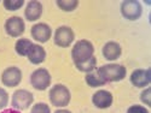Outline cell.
Listing matches in <instances>:
<instances>
[{
    "label": "cell",
    "instance_id": "obj_11",
    "mask_svg": "<svg viewBox=\"0 0 151 113\" xmlns=\"http://www.w3.org/2000/svg\"><path fill=\"white\" fill-rule=\"evenodd\" d=\"M30 34L33 39L40 43L47 42L52 36V29L46 23H36L32 27Z\"/></svg>",
    "mask_w": 151,
    "mask_h": 113
},
{
    "label": "cell",
    "instance_id": "obj_23",
    "mask_svg": "<svg viewBox=\"0 0 151 113\" xmlns=\"http://www.w3.org/2000/svg\"><path fill=\"white\" fill-rule=\"evenodd\" d=\"M9 104V94L4 88L0 87V109H4Z\"/></svg>",
    "mask_w": 151,
    "mask_h": 113
},
{
    "label": "cell",
    "instance_id": "obj_7",
    "mask_svg": "<svg viewBox=\"0 0 151 113\" xmlns=\"http://www.w3.org/2000/svg\"><path fill=\"white\" fill-rule=\"evenodd\" d=\"M74 39H75V34L70 27L62 26V27H58L55 31L53 41H55V45L58 47L67 48L71 46V43L74 42Z\"/></svg>",
    "mask_w": 151,
    "mask_h": 113
},
{
    "label": "cell",
    "instance_id": "obj_25",
    "mask_svg": "<svg viewBox=\"0 0 151 113\" xmlns=\"http://www.w3.org/2000/svg\"><path fill=\"white\" fill-rule=\"evenodd\" d=\"M1 113H21V112L17 111V109H15V108H6V109H4Z\"/></svg>",
    "mask_w": 151,
    "mask_h": 113
},
{
    "label": "cell",
    "instance_id": "obj_21",
    "mask_svg": "<svg viewBox=\"0 0 151 113\" xmlns=\"http://www.w3.org/2000/svg\"><path fill=\"white\" fill-rule=\"evenodd\" d=\"M30 113H51V108H50L48 105L44 102H39V104H35L32 107Z\"/></svg>",
    "mask_w": 151,
    "mask_h": 113
},
{
    "label": "cell",
    "instance_id": "obj_18",
    "mask_svg": "<svg viewBox=\"0 0 151 113\" xmlns=\"http://www.w3.org/2000/svg\"><path fill=\"white\" fill-rule=\"evenodd\" d=\"M57 6L65 12H71L74 10H76L79 6L78 0H57Z\"/></svg>",
    "mask_w": 151,
    "mask_h": 113
},
{
    "label": "cell",
    "instance_id": "obj_14",
    "mask_svg": "<svg viewBox=\"0 0 151 113\" xmlns=\"http://www.w3.org/2000/svg\"><path fill=\"white\" fill-rule=\"evenodd\" d=\"M102 53L106 60L114 61V60H117L122 54V48L120 43H117L116 41H109L103 46Z\"/></svg>",
    "mask_w": 151,
    "mask_h": 113
},
{
    "label": "cell",
    "instance_id": "obj_15",
    "mask_svg": "<svg viewBox=\"0 0 151 113\" xmlns=\"http://www.w3.org/2000/svg\"><path fill=\"white\" fill-rule=\"evenodd\" d=\"M27 58L28 60L34 65H39L41 63L45 61L46 59V51L45 48L40 45H36V43H33V46L30 47L29 52L27 54Z\"/></svg>",
    "mask_w": 151,
    "mask_h": 113
},
{
    "label": "cell",
    "instance_id": "obj_26",
    "mask_svg": "<svg viewBox=\"0 0 151 113\" xmlns=\"http://www.w3.org/2000/svg\"><path fill=\"white\" fill-rule=\"evenodd\" d=\"M55 113H71L69 109H64V108H59V109H57Z\"/></svg>",
    "mask_w": 151,
    "mask_h": 113
},
{
    "label": "cell",
    "instance_id": "obj_1",
    "mask_svg": "<svg viewBox=\"0 0 151 113\" xmlns=\"http://www.w3.org/2000/svg\"><path fill=\"white\" fill-rule=\"evenodd\" d=\"M94 54V46L88 40H79L75 42L71 49V59L74 65L90 60Z\"/></svg>",
    "mask_w": 151,
    "mask_h": 113
},
{
    "label": "cell",
    "instance_id": "obj_17",
    "mask_svg": "<svg viewBox=\"0 0 151 113\" xmlns=\"http://www.w3.org/2000/svg\"><path fill=\"white\" fill-rule=\"evenodd\" d=\"M85 81H86L87 85L91 87V88H98V87H102V85L106 84V83L102 80V77L99 76L97 69H94L93 71H91V72L87 73L86 77H85Z\"/></svg>",
    "mask_w": 151,
    "mask_h": 113
},
{
    "label": "cell",
    "instance_id": "obj_13",
    "mask_svg": "<svg viewBox=\"0 0 151 113\" xmlns=\"http://www.w3.org/2000/svg\"><path fill=\"white\" fill-rule=\"evenodd\" d=\"M42 15V4L37 0H32L29 1L24 10V17L29 22L37 21Z\"/></svg>",
    "mask_w": 151,
    "mask_h": 113
},
{
    "label": "cell",
    "instance_id": "obj_8",
    "mask_svg": "<svg viewBox=\"0 0 151 113\" xmlns=\"http://www.w3.org/2000/svg\"><path fill=\"white\" fill-rule=\"evenodd\" d=\"M5 31L9 36L11 37H19L23 35L24 30H26V23H24L22 17L14 16L6 19L5 22Z\"/></svg>",
    "mask_w": 151,
    "mask_h": 113
},
{
    "label": "cell",
    "instance_id": "obj_10",
    "mask_svg": "<svg viewBox=\"0 0 151 113\" xmlns=\"http://www.w3.org/2000/svg\"><path fill=\"white\" fill-rule=\"evenodd\" d=\"M131 83L135 88H146L151 83V70L150 69H137L129 77Z\"/></svg>",
    "mask_w": 151,
    "mask_h": 113
},
{
    "label": "cell",
    "instance_id": "obj_12",
    "mask_svg": "<svg viewBox=\"0 0 151 113\" xmlns=\"http://www.w3.org/2000/svg\"><path fill=\"white\" fill-rule=\"evenodd\" d=\"M112 101H114V96L109 90H104L100 89L98 92H96L92 96V102L97 108L100 109H105L109 108L112 105Z\"/></svg>",
    "mask_w": 151,
    "mask_h": 113
},
{
    "label": "cell",
    "instance_id": "obj_6",
    "mask_svg": "<svg viewBox=\"0 0 151 113\" xmlns=\"http://www.w3.org/2000/svg\"><path fill=\"white\" fill-rule=\"evenodd\" d=\"M34 101V95L26 89H17L14 95H12V100H11V105L17 111H23L27 109L32 106Z\"/></svg>",
    "mask_w": 151,
    "mask_h": 113
},
{
    "label": "cell",
    "instance_id": "obj_16",
    "mask_svg": "<svg viewBox=\"0 0 151 113\" xmlns=\"http://www.w3.org/2000/svg\"><path fill=\"white\" fill-rule=\"evenodd\" d=\"M33 46V42L29 40V39H26V37H21L16 41V45H15V51L18 55L21 57H27L28 52L30 47Z\"/></svg>",
    "mask_w": 151,
    "mask_h": 113
},
{
    "label": "cell",
    "instance_id": "obj_4",
    "mask_svg": "<svg viewBox=\"0 0 151 113\" xmlns=\"http://www.w3.org/2000/svg\"><path fill=\"white\" fill-rule=\"evenodd\" d=\"M120 11H121V15L123 18H126L127 21L134 22L142 17L143 7L138 0H124L121 4Z\"/></svg>",
    "mask_w": 151,
    "mask_h": 113
},
{
    "label": "cell",
    "instance_id": "obj_19",
    "mask_svg": "<svg viewBox=\"0 0 151 113\" xmlns=\"http://www.w3.org/2000/svg\"><path fill=\"white\" fill-rule=\"evenodd\" d=\"M75 68H76L79 71H81V72L88 73V72L93 71V70L97 68V59H96V57L93 55L90 60H87V61H85V63H81V64L75 65Z\"/></svg>",
    "mask_w": 151,
    "mask_h": 113
},
{
    "label": "cell",
    "instance_id": "obj_22",
    "mask_svg": "<svg viewBox=\"0 0 151 113\" xmlns=\"http://www.w3.org/2000/svg\"><path fill=\"white\" fill-rule=\"evenodd\" d=\"M150 96H151V88L146 87L145 89L142 92V94H140L142 102L145 104V105H147V106H151V99H150Z\"/></svg>",
    "mask_w": 151,
    "mask_h": 113
},
{
    "label": "cell",
    "instance_id": "obj_9",
    "mask_svg": "<svg viewBox=\"0 0 151 113\" xmlns=\"http://www.w3.org/2000/svg\"><path fill=\"white\" fill-rule=\"evenodd\" d=\"M22 81V71L17 66L6 68L1 73V82L9 88L17 87Z\"/></svg>",
    "mask_w": 151,
    "mask_h": 113
},
{
    "label": "cell",
    "instance_id": "obj_5",
    "mask_svg": "<svg viewBox=\"0 0 151 113\" xmlns=\"http://www.w3.org/2000/svg\"><path fill=\"white\" fill-rule=\"evenodd\" d=\"M30 84L36 90H46L51 85V75L45 68H39L30 75Z\"/></svg>",
    "mask_w": 151,
    "mask_h": 113
},
{
    "label": "cell",
    "instance_id": "obj_3",
    "mask_svg": "<svg viewBox=\"0 0 151 113\" xmlns=\"http://www.w3.org/2000/svg\"><path fill=\"white\" fill-rule=\"evenodd\" d=\"M48 99L51 104L56 107L63 108L70 104L71 94L64 84H55L48 93Z\"/></svg>",
    "mask_w": 151,
    "mask_h": 113
},
{
    "label": "cell",
    "instance_id": "obj_20",
    "mask_svg": "<svg viewBox=\"0 0 151 113\" xmlns=\"http://www.w3.org/2000/svg\"><path fill=\"white\" fill-rule=\"evenodd\" d=\"M3 4L7 11H17L21 7H23L24 1L23 0H4Z\"/></svg>",
    "mask_w": 151,
    "mask_h": 113
},
{
    "label": "cell",
    "instance_id": "obj_24",
    "mask_svg": "<svg viewBox=\"0 0 151 113\" xmlns=\"http://www.w3.org/2000/svg\"><path fill=\"white\" fill-rule=\"evenodd\" d=\"M127 113H150L149 109L142 105H132L131 107H128Z\"/></svg>",
    "mask_w": 151,
    "mask_h": 113
},
{
    "label": "cell",
    "instance_id": "obj_2",
    "mask_svg": "<svg viewBox=\"0 0 151 113\" xmlns=\"http://www.w3.org/2000/svg\"><path fill=\"white\" fill-rule=\"evenodd\" d=\"M97 71L105 83L122 81L127 75V69L120 64H106L98 68Z\"/></svg>",
    "mask_w": 151,
    "mask_h": 113
}]
</instances>
